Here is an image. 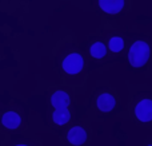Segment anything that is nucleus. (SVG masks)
Returning a JSON list of instances; mask_svg holds the SVG:
<instances>
[{
    "instance_id": "nucleus-1",
    "label": "nucleus",
    "mask_w": 152,
    "mask_h": 146,
    "mask_svg": "<svg viewBox=\"0 0 152 146\" xmlns=\"http://www.w3.org/2000/svg\"><path fill=\"white\" fill-rule=\"evenodd\" d=\"M150 59V46L143 40H137L131 46L128 52L129 64L135 69L143 67Z\"/></svg>"
},
{
    "instance_id": "nucleus-2",
    "label": "nucleus",
    "mask_w": 152,
    "mask_h": 146,
    "mask_svg": "<svg viewBox=\"0 0 152 146\" xmlns=\"http://www.w3.org/2000/svg\"><path fill=\"white\" fill-rule=\"evenodd\" d=\"M84 60L80 54H69L63 60V70L69 75H75L83 70Z\"/></svg>"
},
{
    "instance_id": "nucleus-3",
    "label": "nucleus",
    "mask_w": 152,
    "mask_h": 146,
    "mask_svg": "<svg viewBox=\"0 0 152 146\" xmlns=\"http://www.w3.org/2000/svg\"><path fill=\"white\" fill-rule=\"evenodd\" d=\"M135 115L142 122H150L152 121V101L151 99H143L135 107Z\"/></svg>"
},
{
    "instance_id": "nucleus-4",
    "label": "nucleus",
    "mask_w": 152,
    "mask_h": 146,
    "mask_svg": "<svg viewBox=\"0 0 152 146\" xmlns=\"http://www.w3.org/2000/svg\"><path fill=\"white\" fill-rule=\"evenodd\" d=\"M67 139L69 141V144H72L75 146H80L86 142L87 133L83 128H80V126H75V128H72L71 130L68 131V134H67Z\"/></svg>"
},
{
    "instance_id": "nucleus-5",
    "label": "nucleus",
    "mask_w": 152,
    "mask_h": 146,
    "mask_svg": "<svg viewBox=\"0 0 152 146\" xmlns=\"http://www.w3.org/2000/svg\"><path fill=\"white\" fill-rule=\"evenodd\" d=\"M69 103H71V98L66 91L59 90L56 93H53L52 97H51V105L55 109H66V107L69 106Z\"/></svg>"
},
{
    "instance_id": "nucleus-6",
    "label": "nucleus",
    "mask_w": 152,
    "mask_h": 146,
    "mask_svg": "<svg viewBox=\"0 0 152 146\" xmlns=\"http://www.w3.org/2000/svg\"><path fill=\"white\" fill-rule=\"evenodd\" d=\"M96 105H97V109L103 113H108V111H112L113 107L116 105V101L111 94H102V95L97 97V101H96Z\"/></svg>"
},
{
    "instance_id": "nucleus-7",
    "label": "nucleus",
    "mask_w": 152,
    "mask_h": 146,
    "mask_svg": "<svg viewBox=\"0 0 152 146\" xmlns=\"http://www.w3.org/2000/svg\"><path fill=\"white\" fill-rule=\"evenodd\" d=\"M99 5L107 13H118L123 10L124 0H99Z\"/></svg>"
},
{
    "instance_id": "nucleus-8",
    "label": "nucleus",
    "mask_w": 152,
    "mask_h": 146,
    "mask_svg": "<svg viewBox=\"0 0 152 146\" xmlns=\"http://www.w3.org/2000/svg\"><path fill=\"white\" fill-rule=\"evenodd\" d=\"M1 123L7 129H18L21 123V118L19 114H16L15 111H8L3 115Z\"/></svg>"
},
{
    "instance_id": "nucleus-9",
    "label": "nucleus",
    "mask_w": 152,
    "mask_h": 146,
    "mask_svg": "<svg viewBox=\"0 0 152 146\" xmlns=\"http://www.w3.org/2000/svg\"><path fill=\"white\" fill-rule=\"evenodd\" d=\"M52 119L59 126H63L67 122H69L71 113H69L68 107H66V109H56V111H53V114H52Z\"/></svg>"
},
{
    "instance_id": "nucleus-10",
    "label": "nucleus",
    "mask_w": 152,
    "mask_h": 146,
    "mask_svg": "<svg viewBox=\"0 0 152 146\" xmlns=\"http://www.w3.org/2000/svg\"><path fill=\"white\" fill-rule=\"evenodd\" d=\"M89 54L96 59H102V58H104L105 54H107V48H105V46L103 44L102 42H96L91 46V48H89Z\"/></svg>"
},
{
    "instance_id": "nucleus-11",
    "label": "nucleus",
    "mask_w": 152,
    "mask_h": 146,
    "mask_svg": "<svg viewBox=\"0 0 152 146\" xmlns=\"http://www.w3.org/2000/svg\"><path fill=\"white\" fill-rule=\"evenodd\" d=\"M108 47L112 52H120L124 48V40L119 36H113L112 39H110V43H108Z\"/></svg>"
},
{
    "instance_id": "nucleus-12",
    "label": "nucleus",
    "mask_w": 152,
    "mask_h": 146,
    "mask_svg": "<svg viewBox=\"0 0 152 146\" xmlns=\"http://www.w3.org/2000/svg\"><path fill=\"white\" fill-rule=\"evenodd\" d=\"M16 146H27V145H16Z\"/></svg>"
}]
</instances>
